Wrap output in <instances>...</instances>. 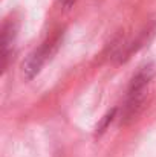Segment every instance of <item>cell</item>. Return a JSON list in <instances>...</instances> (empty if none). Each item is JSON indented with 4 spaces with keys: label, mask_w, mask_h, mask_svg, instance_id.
Instances as JSON below:
<instances>
[{
    "label": "cell",
    "mask_w": 156,
    "mask_h": 157,
    "mask_svg": "<svg viewBox=\"0 0 156 157\" xmlns=\"http://www.w3.org/2000/svg\"><path fill=\"white\" fill-rule=\"evenodd\" d=\"M60 43H61V34L58 32L26 56V59L22 63V75L26 81L34 79L40 73V70L48 63V59H51L52 55L57 52Z\"/></svg>",
    "instance_id": "obj_1"
},
{
    "label": "cell",
    "mask_w": 156,
    "mask_h": 157,
    "mask_svg": "<svg viewBox=\"0 0 156 157\" xmlns=\"http://www.w3.org/2000/svg\"><path fill=\"white\" fill-rule=\"evenodd\" d=\"M17 31H18V25L15 20H6L3 23V28H2V69L3 72L6 70L9 55L12 52Z\"/></svg>",
    "instance_id": "obj_2"
},
{
    "label": "cell",
    "mask_w": 156,
    "mask_h": 157,
    "mask_svg": "<svg viewBox=\"0 0 156 157\" xmlns=\"http://www.w3.org/2000/svg\"><path fill=\"white\" fill-rule=\"evenodd\" d=\"M77 0H60V3H61V6L63 8H66V9H69L74 3H75Z\"/></svg>",
    "instance_id": "obj_4"
},
{
    "label": "cell",
    "mask_w": 156,
    "mask_h": 157,
    "mask_svg": "<svg viewBox=\"0 0 156 157\" xmlns=\"http://www.w3.org/2000/svg\"><path fill=\"white\" fill-rule=\"evenodd\" d=\"M115 114H116V108H112L110 111H107L106 114H104L103 117H101V121H100V124L97 125V130H95V136H101L104 131L109 128V125H110V122L115 119Z\"/></svg>",
    "instance_id": "obj_3"
}]
</instances>
